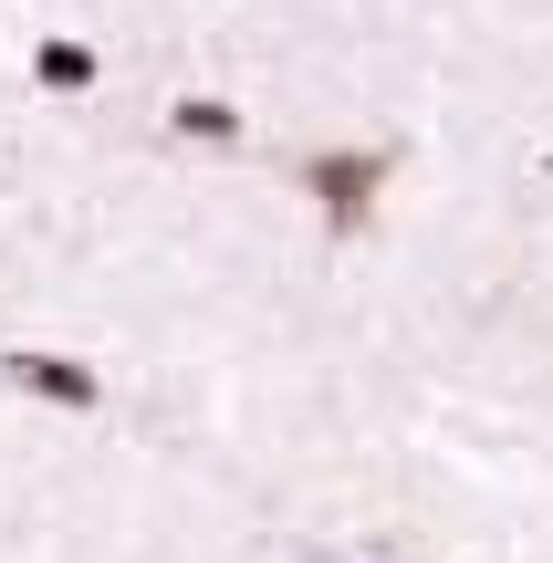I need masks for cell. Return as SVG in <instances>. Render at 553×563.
Here are the masks:
<instances>
[{
    "label": "cell",
    "instance_id": "obj_4",
    "mask_svg": "<svg viewBox=\"0 0 553 563\" xmlns=\"http://www.w3.org/2000/svg\"><path fill=\"white\" fill-rule=\"evenodd\" d=\"M32 84L42 95H84V84H95V53H84V42H32Z\"/></svg>",
    "mask_w": 553,
    "mask_h": 563
},
{
    "label": "cell",
    "instance_id": "obj_2",
    "mask_svg": "<svg viewBox=\"0 0 553 563\" xmlns=\"http://www.w3.org/2000/svg\"><path fill=\"white\" fill-rule=\"evenodd\" d=\"M0 386L63 407V418H95V407H104V376L84 355H63V344H11V355H0Z\"/></svg>",
    "mask_w": 553,
    "mask_h": 563
},
{
    "label": "cell",
    "instance_id": "obj_1",
    "mask_svg": "<svg viewBox=\"0 0 553 563\" xmlns=\"http://www.w3.org/2000/svg\"><path fill=\"white\" fill-rule=\"evenodd\" d=\"M387 167H397L387 146H303V157H292V188L324 209V230H334V241H366Z\"/></svg>",
    "mask_w": 553,
    "mask_h": 563
},
{
    "label": "cell",
    "instance_id": "obj_3",
    "mask_svg": "<svg viewBox=\"0 0 553 563\" xmlns=\"http://www.w3.org/2000/svg\"><path fill=\"white\" fill-rule=\"evenodd\" d=\"M167 136H178V146H241L251 125H241L230 95H178V104H167Z\"/></svg>",
    "mask_w": 553,
    "mask_h": 563
}]
</instances>
